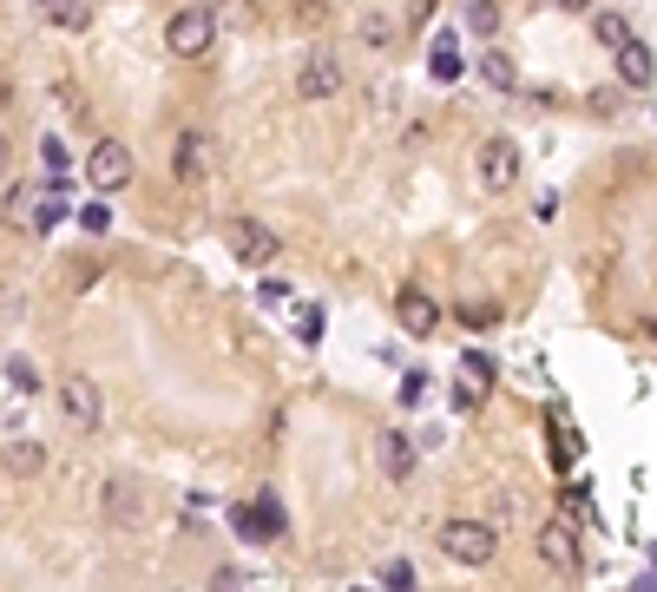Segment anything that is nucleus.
I'll use <instances>...</instances> for the list:
<instances>
[{"mask_svg": "<svg viewBox=\"0 0 657 592\" xmlns=\"http://www.w3.org/2000/svg\"><path fill=\"white\" fill-rule=\"evenodd\" d=\"M0 218L13 224L20 237H47L53 224L67 218V191H60V185H40V178H20V185H7Z\"/></svg>", "mask_w": 657, "mask_h": 592, "instance_id": "obj_1", "label": "nucleus"}, {"mask_svg": "<svg viewBox=\"0 0 657 592\" xmlns=\"http://www.w3.org/2000/svg\"><path fill=\"white\" fill-rule=\"evenodd\" d=\"M440 553L454 566H487L500 553V533L487 520H440Z\"/></svg>", "mask_w": 657, "mask_h": 592, "instance_id": "obj_2", "label": "nucleus"}, {"mask_svg": "<svg viewBox=\"0 0 657 592\" xmlns=\"http://www.w3.org/2000/svg\"><path fill=\"white\" fill-rule=\"evenodd\" d=\"M211 40H218L211 7H178V13H171V27H165V47H171L178 60H205V53H211Z\"/></svg>", "mask_w": 657, "mask_h": 592, "instance_id": "obj_3", "label": "nucleus"}, {"mask_svg": "<svg viewBox=\"0 0 657 592\" xmlns=\"http://www.w3.org/2000/svg\"><path fill=\"white\" fill-rule=\"evenodd\" d=\"M86 178H92V191H99V198L126 191V185H132V151L119 146V139H99V146L86 151Z\"/></svg>", "mask_w": 657, "mask_h": 592, "instance_id": "obj_4", "label": "nucleus"}, {"mask_svg": "<svg viewBox=\"0 0 657 592\" xmlns=\"http://www.w3.org/2000/svg\"><path fill=\"white\" fill-rule=\"evenodd\" d=\"M223 244H230V257L250 264V270H263V264L277 257V230H263L257 218H230L223 224Z\"/></svg>", "mask_w": 657, "mask_h": 592, "instance_id": "obj_5", "label": "nucleus"}, {"mask_svg": "<svg viewBox=\"0 0 657 592\" xmlns=\"http://www.w3.org/2000/svg\"><path fill=\"white\" fill-rule=\"evenodd\" d=\"M60 408H67L73 428H99V422H106V395H99L92 375H67V382H60Z\"/></svg>", "mask_w": 657, "mask_h": 592, "instance_id": "obj_6", "label": "nucleus"}, {"mask_svg": "<svg viewBox=\"0 0 657 592\" xmlns=\"http://www.w3.org/2000/svg\"><path fill=\"white\" fill-rule=\"evenodd\" d=\"M336 92H342V60L316 47L302 60V73H296V99H336Z\"/></svg>", "mask_w": 657, "mask_h": 592, "instance_id": "obj_7", "label": "nucleus"}, {"mask_svg": "<svg viewBox=\"0 0 657 592\" xmlns=\"http://www.w3.org/2000/svg\"><path fill=\"white\" fill-rule=\"evenodd\" d=\"M539 560L553 573H579V533H573V520H546L539 526Z\"/></svg>", "mask_w": 657, "mask_h": 592, "instance_id": "obj_8", "label": "nucleus"}, {"mask_svg": "<svg viewBox=\"0 0 657 592\" xmlns=\"http://www.w3.org/2000/svg\"><path fill=\"white\" fill-rule=\"evenodd\" d=\"M480 185L487 191H512L519 185V146L512 139H487L480 146Z\"/></svg>", "mask_w": 657, "mask_h": 592, "instance_id": "obj_9", "label": "nucleus"}, {"mask_svg": "<svg viewBox=\"0 0 657 592\" xmlns=\"http://www.w3.org/2000/svg\"><path fill=\"white\" fill-rule=\"evenodd\" d=\"M99 514L112 520V526H139V520H146L139 481H106V487H99Z\"/></svg>", "mask_w": 657, "mask_h": 592, "instance_id": "obj_10", "label": "nucleus"}, {"mask_svg": "<svg viewBox=\"0 0 657 592\" xmlns=\"http://www.w3.org/2000/svg\"><path fill=\"white\" fill-rule=\"evenodd\" d=\"M487 388H494V356H487V349H467V356H460V388H454V408H474Z\"/></svg>", "mask_w": 657, "mask_h": 592, "instance_id": "obj_11", "label": "nucleus"}, {"mask_svg": "<svg viewBox=\"0 0 657 592\" xmlns=\"http://www.w3.org/2000/svg\"><path fill=\"white\" fill-rule=\"evenodd\" d=\"M395 316H401V329H408V336H435V329H440V303L428 290H401V296H395Z\"/></svg>", "mask_w": 657, "mask_h": 592, "instance_id": "obj_12", "label": "nucleus"}, {"mask_svg": "<svg viewBox=\"0 0 657 592\" xmlns=\"http://www.w3.org/2000/svg\"><path fill=\"white\" fill-rule=\"evenodd\" d=\"M618 79H625L631 92H651V47H645L638 33H631V40L618 47Z\"/></svg>", "mask_w": 657, "mask_h": 592, "instance_id": "obj_13", "label": "nucleus"}, {"mask_svg": "<svg viewBox=\"0 0 657 592\" xmlns=\"http://www.w3.org/2000/svg\"><path fill=\"white\" fill-rule=\"evenodd\" d=\"M381 467H388V481H408V474H415V461H421V454H415V442H408V435H401V428H381Z\"/></svg>", "mask_w": 657, "mask_h": 592, "instance_id": "obj_14", "label": "nucleus"}, {"mask_svg": "<svg viewBox=\"0 0 657 592\" xmlns=\"http://www.w3.org/2000/svg\"><path fill=\"white\" fill-rule=\"evenodd\" d=\"M257 20H263L257 0H218V7H211V27H218V33H250Z\"/></svg>", "mask_w": 657, "mask_h": 592, "instance_id": "obj_15", "label": "nucleus"}, {"mask_svg": "<svg viewBox=\"0 0 657 592\" xmlns=\"http://www.w3.org/2000/svg\"><path fill=\"white\" fill-rule=\"evenodd\" d=\"M40 13H47L60 33H86V27H92V0H40Z\"/></svg>", "mask_w": 657, "mask_h": 592, "instance_id": "obj_16", "label": "nucleus"}, {"mask_svg": "<svg viewBox=\"0 0 657 592\" xmlns=\"http://www.w3.org/2000/svg\"><path fill=\"white\" fill-rule=\"evenodd\" d=\"M40 165H47V178H40V185H67V178H73V151L60 146L53 132L40 139Z\"/></svg>", "mask_w": 657, "mask_h": 592, "instance_id": "obj_17", "label": "nucleus"}, {"mask_svg": "<svg viewBox=\"0 0 657 592\" xmlns=\"http://www.w3.org/2000/svg\"><path fill=\"white\" fill-rule=\"evenodd\" d=\"M205 139H198V132H185V139H178V178H185V185H198V178H205Z\"/></svg>", "mask_w": 657, "mask_h": 592, "instance_id": "obj_18", "label": "nucleus"}, {"mask_svg": "<svg viewBox=\"0 0 657 592\" xmlns=\"http://www.w3.org/2000/svg\"><path fill=\"white\" fill-rule=\"evenodd\" d=\"M480 79H487V86H500V92L519 86V73H512V60L500 53V47H487V53H480Z\"/></svg>", "mask_w": 657, "mask_h": 592, "instance_id": "obj_19", "label": "nucleus"}, {"mask_svg": "<svg viewBox=\"0 0 657 592\" xmlns=\"http://www.w3.org/2000/svg\"><path fill=\"white\" fill-rule=\"evenodd\" d=\"M250 520H257L263 540H277V533H283V501H277V494H257V501H250Z\"/></svg>", "mask_w": 657, "mask_h": 592, "instance_id": "obj_20", "label": "nucleus"}, {"mask_svg": "<svg viewBox=\"0 0 657 592\" xmlns=\"http://www.w3.org/2000/svg\"><path fill=\"white\" fill-rule=\"evenodd\" d=\"M591 33H598V47L618 53V47L631 40V20H625V13H591Z\"/></svg>", "mask_w": 657, "mask_h": 592, "instance_id": "obj_21", "label": "nucleus"}, {"mask_svg": "<svg viewBox=\"0 0 657 592\" xmlns=\"http://www.w3.org/2000/svg\"><path fill=\"white\" fill-rule=\"evenodd\" d=\"M467 33L494 40V33H500V0H467Z\"/></svg>", "mask_w": 657, "mask_h": 592, "instance_id": "obj_22", "label": "nucleus"}, {"mask_svg": "<svg viewBox=\"0 0 657 592\" xmlns=\"http://www.w3.org/2000/svg\"><path fill=\"white\" fill-rule=\"evenodd\" d=\"M460 67H467V60H460V47H454V40H435V53H428V73L447 86V79H460Z\"/></svg>", "mask_w": 657, "mask_h": 592, "instance_id": "obj_23", "label": "nucleus"}, {"mask_svg": "<svg viewBox=\"0 0 657 592\" xmlns=\"http://www.w3.org/2000/svg\"><path fill=\"white\" fill-rule=\"evenodd\" d=\"M7 467H13V474H40V467H47V447L40 442H13L7 447Z\"/></svg>", "mask_w": 657, "mask_h": 592, "instance_id": "obj_24", "label": "nucleus"}, {"mask_svg": "<svg viewBox=\"0 0 657 592\" xmlns=\"http://www.w3.org/2000/svg\"><path fill=\"white\" fill-rule=\"evenodd\" d=\"M454 316H460L467 329H494V323H500V303H460Z\"/></svg>", "mask_w": 657, "mask_h": 592, "instance_id": "obj_25", "label": "nucleus"}, {"mask_svg": "<svg viewBox=\"0 0 657 592\" xmlns=\"http://www.w3.org/2000/svg\"><path fill=\"white\" fill-rule=\"evenodd\" d=\"M381 592H415V566L408 560H388L381 566Z\"/></svg>", "mask_w": 657, "mask_h": 592, "instance_id": "obj_26", "label": "nucleus"}, {"mask_svg": "<svg viewBox=\"0 0 657 592\" xmlns=\"http://www.w3.org/2000/svg\"><path fill=\"white\" fill-rule=\"evenodd\" d=\"M211 592H257V586H250L243 566H218V573H211Z\"/></svg>", "mask_w": 657, "mask_h": 592, "instance_id": "obj_27", "label": "nucleus"}, {"mask_svg": "<svg viewBox=\"0 0 657 592\" xmlns=\"http://www.w3.org/2000/svg\"><path fill=\"white\" fill-rule=\"evenodd\" d=\"M7 382H13L20 395H33V388H40V369H33L27 356H13V363H7Z\"/></svg>", "mask_w": 657, "mask_h": 592, "instance_id": "obj_28", "label": "nucleus"}, {"mask_svg": "<svg viewBox=\"0 0 657 592\" xmlns=\"http://www.w3.org/2000/svg\"><path fill=\"white\" fill-rule=\"evenodd\" d=\"M296 336H302V343H316V336H322V309H309V303H302V316H296Z\"/></svg>", "mask_w": 657, "mask_h": 592, "instance_id": "obj_29", "label": "nucleus"}, {"mask_svg": "<svg viewBox=\"0 0 657 592\" xmlns=\"http://www.w3.org/2000/svg\"><path fill=\"white\" fill-rule=\"evenodd\" d=\"M421 395H428V375H421V369H408V375H401V402H408V408H415V402H421Z\"/></svg>", "mask_w": 657, "mask_h": 592, "instance_id": "obj_30", "label": "nucleus"}, {"mask_svg": "<svg viewBox=\"0 0 657 592\" xmlns=\"http://www.w3.org/2000/svg\"><path fill=\"white\" fill-rule=\"evenodd\" d=\"M79 224H86V230H112V205H86Z\"/></svg>", "mask_w": 657, "mask_h": 592, "instance_id": "obj_31", "label": "nucleus"}, {"mask_svg": "<svg viewBox=\"0 0 657 592\" xmlns=\"http://www.w3.org/2000/svg\"><path fill=\"white\" fill-rule=\"evenodd\" d=\"M362 40H368V47H381V40H388V20H381V13H362Z\"/></svg>", "mask_w": 657, "mask_h": 592, "instance_id": "obj_32", "label": "nucleus"}, {"mask_svg": "<svg viewBox=\"0 0 657 592\" xmlns=\"http://www.w3.org/2000/svg\"><path fill=\"white\" fill-rule=\"evenodd\" d=\"M553 7H559V13H585V7H591V0H553Z\"/></svg>", "mask_w": 657, "mask_h": 592, "instance_id": "obj_33", "label": "nucleus"}, {"mask_svg": "<svg viewBox=\"0 0 657 592\" xmlns=\"http://www.w3.org/2000/svg\"><path fill=\"white\" fill-rule=\"evenodd\" d=\"M7 165H13V146H7V132H0V171H7Z\"/></svg>", "mask_w": 657, "mask_h": 592, "instance_id": "obj_34", "label": "nucleus"}, {"mask_svg": "<svg viewBox=\"0 0 657 592\" xmlns=\"http://www.w3.org/2000/svg\"><path fill=\"white\" fill-rule=\"evenodd\" d=\"M349 592H368V586H349Z\"/></svg>", "mask_w": 657, "mask_h": 592, "instance_id": "obj_35", "label": "nucleus"}]
</instances>
